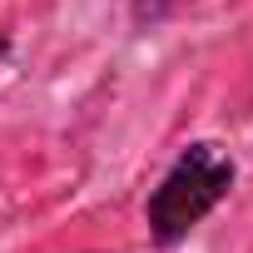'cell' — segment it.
Returning a JSON list of instances; mask_svg holds the SVG:
<instances>
[{
  "mask_svg": "<svg viewBox=\"0 0 253 253\" xmlns=\"http://www.w3.org/2000/svg\"><path fill=\"white\" fill-rule=\"evenodd\" d=\"M189 0H134V25L149 30V25H164L174 10H184Z\"/></svg>",
  "mask_w": 253,
  "mask_h": 253,
  "instance_id": "cell-2",
  "label": "cell"
},
{
  "mask_svg": "<svg viewBox=\"0 0 253 253\" xmlns=\"http://www.w3.org/2000/svg\"><path fill=\"white\" fill-rule=\"evenodd\" d=\"M5 50H10V45H5V35H0V55H5Z\"/></svg>",
  "mask_w": 253,
  "mask_h": 253,
  "instance_id": "cell-3",
  "label": "cell"
},
{
  "mask_svg": "<svg viewBox=\"0 0 253 253\" xmlns=\"http://www.w3.org/2000/svg\"><path fill=\"white\" fill-rule=\"evenodd\" d=\"M233 179H238V169H233V159L223 154V144H213V139L189 144V149L174 159V169L159 179V189L149 194L144 218H149L154 243L169 248V243L189 238V228H199V223L228 199Z\"/></svg>",
  "mask_w": 253,
  "mask_h": 253,
  "instance_id": "cell-1",
  "label": "cell"
}]
</instances>
